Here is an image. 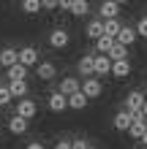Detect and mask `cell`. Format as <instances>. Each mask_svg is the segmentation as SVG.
Wrapping results in <instances>:
<instances>
[{"instance_id":"7c38bea8","label":"cell","mask_w":147,"mask_h":149,"mask_svg":"<svg viewBox=\"0 0 147 149\" xmlns=\"http://www.w3.org/2000/svg\"><path fill=\"white\" fill-rule=\"evenodd\" d=\"M144 95L142 92H128V98H125V109L128 111H134V114H139L142 111V106H144Z\"/></svg>"},{"instance_id":"d6a6232c","label":"cell","mask_w":147,"mask_h":149,"mask_svg":"<svg viewBox=\"0 0 147 149\" xmlns=\"http://www.w3.org/2000/svg\"><path fill=\"white\" fill-rule=\"evenodd\" d=\"M25 149H46V146H44V144H41V141H30L27 146H25Z\"/></svg>"},{"instance_id":"d590c367","label":"cell","mask_w":147,"mask_h":149,"mask_svg":"<svg viewBox=\"0 0 147 149\" xmlns=\"http://www.w3.org/2000/svg\"><path fill=\"white\" fill-rule=\"evenodd\" d=\"M117 3H120V6H123V3H128V0H117Z\"/></svg>"},{"instance_id":"9a60e30c","label":"cell","mask_w":147,"mask_h":149,"mask_svg":"<svg viewBox=\"0 0 147 149\" xmlns=\"http://www.w3.org/2000/svg\"><path fill=\"white\" fill-rule=\"evenodd\" d=\"M87 95H84L82 90H76V92H71V95H68V109H74V111H82L84 106H87Z\"/></svg>"},{"instance_id":"e575fe53","label":"cell","mask_w":147,"mask_h":149,"mask_svg":"<svg viewBox=\"0 0 147 149\" xmlns=\"http://www.w3.org/2000/svg\"><path fill=\"white\" fill-rule=\"evenodd\" d=\"M142 114H144V117H147V100H144V106H142Z\"/></svg>"},{"instance_id":"ba28073f","label":"cell","mask_w":147,"mask_h":149,"mask_svg":"<svg viewBox=\"0 0 147 149\" xmlns=\"http://www.w3.org/2000/svg\"><path fill=\"white\" fill-rule=\"evenodd\" d=\"M134 117H136V114H134V111H128V109L117 111V114H115V119H112V122H115V130H128V127H131V122H134Z\"/></svg>"},{"instance_id":"8992f818","label":"cell","mask_w":147,"mask_h":149,"mask_svg":"<svg viewBox=\"0 0 147 149\" xmlns=\"http://www.w3.org/2000/svg\"><path fill=\"white\" fill-rule=\"evenodd\" d=\"M16 114H22V117L33 119V117L38 114V106H36V100H30V98H19V103H16Z\"/></svg>"},{"instance_id":"74e56055","label":"cell","mask_w":147,"mask_h":149,"mask_svg":"<svg viewBox=\"0 0 147 149\" xmlns=\"http://www.w3.org/2000/svg\"><path fill=\"white\" fill-rule=\"evenodd\" d=\"M144 149H147V146H144Z\"/></svg>"},{"instance_id":"2e32d148","label":"cell","mask_w":147,"mask_h":149,"mask_svg":"<svg viewBox=\"0 0 147 149\" xmlns=\"http://www.w3.org/2000/svg\"><path fill=\"white\" fill-rule=\"evenodd\" d=\"M84 36H87L90 41L101 38V36H103V19H90L87 27H84Z\"/></svg>"},{"instance_id":"8d00e7d4","label":"cell","mask_w":147,"mask_h":149,"mask_svg":"<svg viewBox=\"0 0 147 149\" xmlns=\"http://www.w3.org/2000/svg\"><path fill=\"white\" fill-rule=\"evenodd\" d=\"M90 149H96V146H90Z\"/></svg>"},{"instance_id":"52a82bcc","label":"cell","mask_w":147,"mask_h":149,"mask_svg":"<svg viewBox=\"0 0 147 149\" xmlns=\"http://www.w3.org/2000/svg\"><path fill=\"white\" fill-rule=\"evenodd\" d=\"M68 109V95H63V92H52L49 95V111H55V114H60V111H65Z\"/></svg>"},{"instance_id":"277c9868","label":"cell","mask_w":147,"mask_h":149,"mask_svg":"<svg viewBox=\"0 0 147 149\" xmlns=\"http://www.w3.org/2000/svg\"><path fill=\"white\" fill-rule=\"evenodd\" d=\"M82 92L87 95V98H98V95L103 92V87L96 76H84V81H82Z\"/></svg>"},{"instance_id":"ac0fdd59","label":"cell","mask_w":147,"mask_h":149,"mask_svg":"<svg viewBox=\"0 0 147 149\" xmlns=\"http://www.w3.org/2000/svg\"><path fill=\"white\" fill-rule=\"evenodd\" d=\"M76 90H82V81H79V79L65 76L63 81H60V92H63V95H71V92H76Z\"/></svg>"},{"instance_id":"836d02e7","label":"cell","mask_w":147,"mask_h":149,"mask_svg":"<svg viewBox=\"0 0 147 149\" xmlns=\"http://www.w3.org/2000/svg\"><path fill=\"white\" fill-rule=\"evenodd\" d=\"M139 141H142V144H144V146H147V130H144V136H142V138H139Z\"/></svg>"},{"instance_id":"7402d4cb","label":"cell","mask_w":147,"mask_h":149,"mask_svg":"<svg viewBox=\"0 0 147 149\" xmlns=\"http://www.w3.org/2000/svg\"><path fill=\"white\" fill-rule=\"evenodd\" d=\"M6 76H8V81H14V79H25L27 76V65H22V63H14L11 68H6Z\"/></svg>"},{"instance_id":"3957f363","label":"cell","mask_w":147,"mask_h":149,"mask_svg":"<svg viewBox=\"0 0 147 149\" xmlns=\"http://www.w3.org/2000/svg\"><path fill=\"white\" fill-rule=\"evenodd\" d=\"M131 60L123 57V60H112V76L115 79H125V76H131Z\"/></svg>"},{"instance_id":"1f68e13d","label":"cell","mask_w":147,"mask_h":149,"mask_svg":"<svg viewBox=\"0 0 147 149\" xmlns=\"http://www.w3.org/2000/svg\"><path fill=\"white\" fill-rule=\"evenodd\" d=\"M71 6H74V0H60V8L63 11H71Z\"/></svg>"},{"instance_id":"8fae6325","label":"cell","mask_w":147,"mask_h":149,"mask_svg":"<svg viewBox=\"0 0 147 149\" xmlns=\"http://www.w3.org/2000/svg\"><path fill=\"white\" fill-rule=\"evenodd\" d=\"M14 63H19V49H14V46L0 49V65H3V68H11Z\"/></svg>"},{"instance_id":"4fadbf2b","label":"cell","mask_w":147,"mask_h":149,"mask_svg":"<svg viewBox=\"0 0 147 149\" xmlns=\"http://www.w3.org/2000/svg\"><path fill=\"white\" fill-rule=\"evenodd\" d=\"M136 38H139V33H136V27H120V33H117V38L115 41H120V43H125V46H134L136 43Z\"/></svg>"},{"instance_id":"ffe728a7","label":"cell","mask_w":147,"mask_h":149,"mask_svg":"<svg viewBox=\"0 0 147 149\" xmlns=\"http://www.w3.org/2000/svg\"><path fill=\"white\" fill-rule=\"evenodd\" d=\"M8 90H11L14 98H25V95H27V81H25V79H14V81L8 84Z\"/></svg>"},{"instance_id":"44dd1931","label":"cell","mask_w":147,"mask_h":149,"mask_svg":"<svg viewBox=\"0 0 147 149\" xmlns=\"http://www.w3.org/2000/svg\"><path fill=\"white\" fill-rule=\"evenodd\" d=\"M106 54H109V60H123V57H128V46H125V43H120V41H115Z\"/></svg>"},{"instance_id":"484cf974","label":"cell","mask_w":147,"mask_h":149,"mask_svg":"<svg viewBox=\"0 0 147 149\" xmlns=\"http://www.w3.org/2000/svg\"><path fill=\"white\" fill-rule=\"evenodd\" d=\"M41 8H44V6H41V0H22V11L25 14H38Z\"/></svg>"},{"instance_id":"83f0119b","label":"cell","mask_w":147,"mask_h":149,"mask_svg":"<svg viewBox=\"0 0 147 149\" xmlns=\"http://www.w3.org/2000/svg\"><path fill=\"white\" fill-rule=\"evenodd\" d=\"M136 33H139V38H147V16H142L136 22Z\"/></svg>"},{"instance_id":"f546056e","label":"cell","mask_w":147,"mask_h":149,"mask_svg":"<svg viewBox=\"0 0 147 149\" xmlns=\"http://www.w3.org/2000/svg\"><path fill=\"white\" fill-rule=\"evenodd\" d=\"M41 6H44L46 11H55V8H60V0H41Z\"/></svg>"},{"instance_id":"d6986e66","label":"cell","mask_w":147,"mask_h":149,"mask_svg":"<svg viewBox=\"0 0 147 149\" xmlns=\"http://www.w3.org/2000/svg\"><path fill=\"white\" fill-rule=\"evenodd\" d=\"M93 68H96V54H84L79 60V73L82 76H93Z\"/></svg>"},{"instance_id":"4dcf8cb0","label":"cell","mask_w":147,"mask_h":149,"mask_svg":"<svg viewBox=\"0 0 147 149\" xmlns=\"http://www.w3.org/2000/svg\"><path fill=\"white\" fill-rule=\"evenodd\" d=\"M55 149H71V141H68V138H60L55 144Z\"/></svg>"},{"instance_id":"7a4b0ae2","label":"cell","mask_w":147,"mask_h":149,"mask_svg":"<svg viewBox=\"0 0 147 149\" xmlns=\"http://www.w3.org/2000/svg\"><path fill=\"white\" fill-rule=\"evenodd\" d=\"M27 125H30V119L22 117V114H14V117L8 119V130H11L14 136H25L27 133Z\"/></svg>"},{"instance_id":"5b68a950","label":"cell","mask_w":147,"mask_h":149,"mask_svg":"<svg viewBox=\"0 0 147 149\" xmlns=\"http://www.w3.org/2000/svg\"><path fill=\"white\" fill-rule=\"evenodd\" d=\"M19 63L22 65H38L41 63V54H38V49L36 46H25V49H19Z\"/></svg>"},{"instance_id":"603a6c76","label":"cell","mask_w":147,"mask_h":149,"mask_svg":"<svg viewBox=\"0 0 147 149\" xmlns=\"http://www.w3.org/2000/svg\"><path fill=\"white\" fill-rule=\"evenodd\" d=\"M120 27H123V24H120V19H117V16H115V19H103V33H106V36L117 38Z\"/></svg>"},{"instance_id":"e0dca14e","label":"cell","mask_w":147,"mask_h":149,"mask_svg":"<svg viewBox=\"0 0 147 149\" xmlns=\"http://www.w3.org/2000/svg\"><path fill=\"white\" fill-rule=\"evenodd\" d=\"M55 73H57V68L52 65V63H38V65H36V76L41 79V81H52Z\"/></svg>"},{"instance_id":"6da1fadb","label":"cell","mask_w":147,"mask_h":149,"mask_svg":"<svg viewBox=\"0 0 147 149\" xmlns=\"http://www.w3.org/2000/svg\"><path fill=\"white\" fill-rule=\"evenodd\" d=\"M68 43H71V33H68L65 27H57L49 33V46L52 49H65Z\"/></svg>"},{"instance_id":"30bf717a","label":"cell","mask_w":147,"mask_h":149,"mask_svg":"<svg viewBox=\"0 0 147 149\" xmlns=\"http://www.w3.org/2000/svg\"><path fill=\"white\" fill-rule=\"evenodd\" d=\"M117 14H120V3H117V0H103L101 8H98V16H101V19H115Z\"/></svg>"},{"instance_id":"9c48e42d","label":"cell","mask_w":147,"mask_h":149,"mask_svg":"<svg viewBox=\"0 0 147 149\" xmlns=\"http://www.w3.org/2000/svg\"><path fill=\"white\" fill-rule=\"evenodd\" d=\"M144 130H147V117L139 111V114L134 117L131 127H128V133H131V138H142V136H144Z\"/></svg>"},{"instance_id":"d4e9b609","label":"cell","mask_w":147,"mask_h":149,"mask_svg":"<svg viewBox=\"0 0 147 149\" xmlns=\"http://www.w3.org/2000/svg\"><path fill=\"white\" fill-rule=\"evenodd\" d=\"M112 43H115V38H112V36H106V33H103L101 38H96V52H101V54H106V52L112 49Z\"/></svg>"},{"instance_id":"cb8c5ba5","label":"cell","mask_w":147,"mask_h":149,"mask_svg":"<svg viewBox=\"0 0 147 149\" xmlns=\"http://www.w3.org/2000/svg\"><path fill=\"white\" fill-rule=\"evenodd\" d=\"M71 14H74V16H87V14H90V0H74Z\"/></svg>"},{"instance_id":"5bb4252c","label":"cell","mask_w":147,"mask_h":149,"mask_svg":"<svg viewBox=\"0 0 147 149\" xmlns=\"http://www.w3.org/2000/svg\"><path fill=\"white\" fill-rule=\"evenodd\" d=\"M93 73H98V76H109L112 73V60H109V54H96V68H93Z\"/></svg>"},{"instance_id":"f1b7e54d","label":"cell","mask_w":147,"mask_h":149,"mask_svg":"<svg viewBox=\"0 0 147 149\" xmlns=\"http://www.w3.org/2000/svg\"><path fill=\"white\" fill-rule=\"evenodd\" d=\"M71 149H90V144L84 141V138H74V141H71Z\"/></svg>"},{"instance_id":"4316f807","label":"cell","mask_w":147,"mask_h":149,"mask_svg":"<svg viewBox=\"0 0 147 149\" xmlns=\"http://www.w3.org/2000/svg\"><path fill=\"white\" fill-rule=\"evenodd\" d=\"M11 90H8V87H0V106H8V103H11Z\"/></svg>"}]
</instances>
